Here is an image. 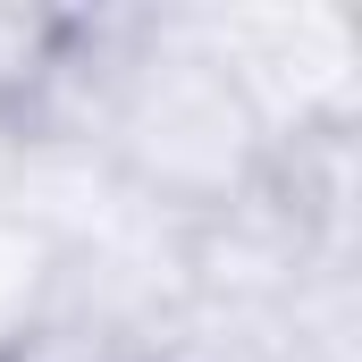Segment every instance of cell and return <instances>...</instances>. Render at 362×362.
Segmentation results:
<instances>
[{
  "instance_id": "cell-1",
  "label": "cell",
  "mask_w": 362,
  "mask_h": 362,
  "mask_svg": "<svg viewBox=\"0 0 362 362\" xmlns=\"http://www.w3.org/2000/svg\"><path fill=\"white\" fill-rule=\"evenodd\" d=\"M59 135L85 144L127 202L185 236L228 219L278 160L262 101L194 17H93Z\"/></svg>"
},
{
  "instance_id": "cell-2",
  "label": "cell",
  "mask_w": 362,
  "mask_h": 362,
  "mask_svg": "<svg viewBox=\"0 0 362 362\" xmlns=\"http://www.w3.org/2000/svg\"><path fill=\"white\" fill-rule=\"evenodd\" d=\"M93 17L85 8H0V152L59 135V110L93 51Z\"/></svg>"
}]
</instances>
